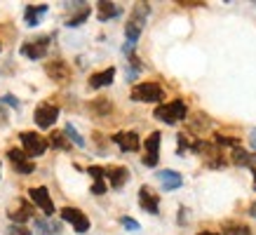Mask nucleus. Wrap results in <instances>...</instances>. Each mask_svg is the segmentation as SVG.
<instances>
[{
    "label": "nucleus",
    "mask_w": 256,
    "mask_h": 235,
    "mask_svg": "<svg viewBox=\"0 0 256 235\" xmlns=\"http://www.w3.org/2000/svg\"><path fill=\"white\" fill-rule=\"evenodd\" d=\"M216 141L221 144V146H238V139H230V136H221V134L216 136Z\"/></svg>",
    "instance_id": "7c9ffc66"
},
{
    "label": "nucleus",
    "mask_w": 256,
    "mask_h": 235,
    "mask_svg": "<svg viewBox=\"0 0 256 235\" xmlns=\"http://www.w3.org/2000/svg\"><path fill=\"white\" fill-rule=\"evenodd\" d=\"M36 125L40 127V130H47V127H52L59 120V108L56 106H52V104H40L38 108H36Z\"/></svg>",
    "instance_id": "0eeeda50"
},
{
    "label": "nucleus",
    "mask_w": 256,
    "mask_h": 235,
    "mask_svg": "<svg viewBox=\"0 0 256 235\" xmlns=\"http://www.w3.org/2000/svg\"><path fill=\"white\" fill-rule=\"evenodd\" d=\"M47 47H50V36H42V38H33V40H28V42H24L19 52H22V56H26V59L38 62V59L45 56Z\"/></svg>",
    "instance_id": "39448f33"
},
{
    "label": "nucleus",
    "mask_w": 256,
    "mask_h": 235,
    "mask_svg": "<svg viewBox=\"0 0 256 235\" xmlns=\"http://www.w3.org/2000/svg\"><path fill=\"white\" fill-rule=\"evenodd\" d=\"M0 102H2V104H8V106H12V108H16V110L22 108V104L16 102V99H14V96H12V94H5V96H2Z\"/></svg>",
    "instance_id": "c85d7f7f"
},
{
    "label": "nucleus",
    "mask_w": 256,
    "mask_h": 235,
    "mask_svg": "<svg viewBox=\"0 0 256 235\" xmlns=\"http://www.w3.org/2000/svg\"><path fill=\"white\" fill-rule=\"evenodd\" d=\"M113 78H116V68L110 66V68H106V70H99V73H94L92 78H90V87H94V90L108 87L110 82H113Z\"/></svg>",
    "instance_id": "dca6fc26"
},
{
    "label": "nucleus",
    "mask_w": 256,
    "mask_h": 235,
    "mask_svg": "<svg viewBox=\"0 0 256 235\" xmlns=\"http://www.w3.org/2000/svg\"><path fill=\"white\" fill-rule=\"evenodd\" d=\"M224 235H252V230H249L244 224L228 221V224H224Z\"/></svg>",
    "instance_id": "4be33fe9"
},
{
    "label": "nucleus",
    "mask_w": 256,
    "mask_h": 235,
    "mask_svg": "<svg viewBox=\"0 0 256 235\" xmlns=\"http://www.w3.org/2000/svg\"><path fill=\"white\" fill-rule=\"evenodd\" d=\"M132 99L146 104H160L164 99V90L158 82H141L132 90Z\"/></svg>",
    "instance_id": "7ed1b4c3"
},
{
    "label": "nucleus",
    "mask_w": 256,
    "mask_h": 235,
    "mask_svg": "<svg viewBox=\"0 0 256 235\" xmlns=\"http://www.w3.org/2000/svg\"><path fill=\"white\" fill-rule=\"evenodd\" d=\"M198 235H218V233H212V230H202V233H198Z\"/></svg>",
    "instance_id": "c9c22d12"
},
{
    "label": "nucleus",
    "mask_w": 256,
    "mask_h": 235,
    "mask_svg": "<svg viewBox=\"0 0 256 235\" xmlns=\"http://www.w3.org/2000/svg\"><path fill=\"white\" fill-rule=\"evenodd\" d=\"M62 219L76 228V233H87V230H90V219H87L80 210H76V207H64Z\"/></svg>",
    "instance_id": "6e6552de"
},
{
    "label": "nucleus",
    "mask_w": 256,
    "mask_h": 235,
    "mask_svg": "<svg viewBox=\"0 0 256 235\" xmlns=\"http://www.w3.org/2000/svg\"><path fill=\"white\" fill-rule=\"evenodd\" d=\"M92 193H94V196H104V193H106V184H104V181H94V184H92Z\"/></svg>",
    "instance_id": "c756f323"
},
{
    "label": "nucleus",
    "mask_w": 256,
    "mask_h": 235,
    "mask_svg": "<svg viewBox=\"0 0 256 235\" xmlns=\"http://www.w3.org/2000/svg\"><path fill=\"white\" fill-rule=\"evenodd\" d=\"M106 176H108V184L113 188H122L130 179V172H127V167H110V170H106Z\"/></svg>",
    "instance_id": "f3484780"
},
{
    "label": "nucleus",
    "mask_w": 256,
    "mask_h": 235,
    "mask_svg": "<svg viewBox=\"0 0 256 235\" xmlns=\"http://www.w3.org/2000/svg\"><path fill=\"white\" fill-rule=\"evenodd\" d=\"M19 139H22L24 153H26L28 158L45 156L47 146H50V141L42 139V136H40V134H36V132H22V134H19Z\"/></svg>",
    "instance_id": "20e7f679"
},
{
    "label": "nucleus",
    "mask_w": 256,
    "mask_h": 235,
    "mask_svg": "<svg viewBox=\"0 0 256 235\" xmlns=\"http://www.w3.org/2000/svg\"><path fill=\"white\" fill-rule=\"evenodd\" d=\"M113 141H116L118 146H120V150H124V153H134V150H139V146H141L139 134L136 132H118V134H113Z\"/></svg>",
    "instance_id": "9b49d317"
},
{
    "label": "nucleus",
    "mask_w": 256,
    "mask_h": 235,
    "mask_svg": "<svg viewBox=\"0 0 256 235\" xmlns=\"http://www.w3.org/2000/svg\"><path fill=\"white\" fill-rule=\"evenodd\" d=\"M64 132H66V136H68V139L73 141V144H76V146H80V148H82V146H85V139H82V136H80V134L76 132V127L70 125V122H68V125H66V127H64Z\"/></svg>",
    "instance_id": "b1692460"
},
{
    "label": "nucleus",
    "mask_w": 256,
    "mask_h": 235,
    "mask_svg": "<svg viewBox=\"0 0 256 235\" xmlns=\"http://www.w3.org/2000/svg\"><path fill=\"white\" fill-rule=\"evenodd\" d=\"M87 16H90V8H87V5H85V8L80 10L78 14H73V16H70L68 22H66V26H80V24H85V19H87Z\"/></svg>",
    "instance_id": "393cba45"
},
{
    "label": "nucleus",
    "mask_w": 256,
    "mask_h": 235,
    "mask_svg": "<svg viewBox=\"0 0 256 235\" xmlns=\"http://www.w3.org/2000/svg\"><path fill=\"white\" fill-rule=\"evenodd\" d=\"M47 76L52 80H68V76H70V70H68V66L64 62H52V64H47Z\"/></svg>",
    "instance_id": "6ab92c4d"
},
{
    "label": "nucleus",
    "mask_w": 256,
    "mask_h": 235,
    "mask_svg": "<svg viewBox=\"0 0 256 235\" xmlns=\"http://www.w3.org/2000/svg\"><path fill=\"white\" fill-rule=\"evenodd\" d=\"M249 144H252V148H256V130H252L249 134Z\"/></svg>",
    "instance_id": "72a5a7b5"
},
{
    "label": "nucleus",
    "mask_w": 256,
    "mask_h": 235,
    "mask_svg": "<svg viewBox=\"0 0 256 235\" xmlns=\"http://www.w3.org/2000/svg\"><path fill=\"white\" fill-rule=\"evenodd\" d=\"M87 174H90V176H92L94 181H104V176H106V170H104V167H96V164H94V167H90V170H87Z\"/></svg>",
    "instance_id": "bb28decb"
},
{
    "label": "nucleus",
    "mask_w": 256,
    "mask_h": 235,
    "mask_svg": "<svg viewBox=\"0 0 256 235\" xmlns=\"http://www.w3.org/2000/svg\"><path fill=\"white\" fill-rule=\"evenodd\" d=\"M8 158L12 160V164H14V170L19 174H33L36 172V164L28 160V156L26 153H22L19 148H10L8 150Z\"/></svg>",
    "instance_id": "9d476101"
},
{
    "label": "nucleus",
    "mask_w": 256,
    "mask_h": 235,
    "mask_svg": "<svg viewBox=\"0 0 256 235\" xmlns=\"http://www.w3.org/2000/svg\"><path fill=\"white\" fill-rule=\"evenodd\" d=\"M139 204H141V210H146L148 214H158V207H160V200H158V196L150 190L148 186H144L139 190Z\"/></svg>",
    "instance_id": "f8f14e48"
},
{
    "label": "nucleus",
    "mask_w": 256,
    "mask_h": 235,
    "mask_svg": "<svg viewBox=\"0 0 256 235\" xmlns=\"http://www.w3.org/2000/svg\"><path fill=\"white\" fill-rule=\"evenodd\" d=\"M158 179H160V184H162L164 190H176V188L184 184L181 174L172 172V170H162V172H158Z\"/></svg>",
    "instance_id": "2eb2a0df"
},
{
    "label": "nucleus",
    "mask_w": 256,
    "mask_h": 235,
    "mask_svg": "<svg viewBox=\"0 0 256 235\" xmlns=\"http://www.w3.org/2000/svg\"><path fill=\"white\" fill-rule=\"evenodd\" d=\"M254 190H256V170H254Z\"/></svg>",
    "instance_id": "e433bc0d"
},
{
    "label": "nucleus",
    "mask_w": 256,
    "mask_h": 235,
    "mask_svg": "<svg viewBox=\"0 0 256 235\" xmlns=\"http://www.w3.org/2000/svg\"><path fill=\"white\" fill-rule=\"evenodd\" d=\"M0 122H8V108L2 102H0Z\"/></svg>",
    "instance_id": "473e14b6"
},
{
    "label": "nucleus",
    "mask_w": 256,
    "mask_h": 235,
    "mask_svg": "<svg viewBox=\"0 0 256 235\" xmlns=\"http://www.w3.org/2000/svg\"><path fill=\"white\" fill-rule=\"evenodd\" d=\"M153 116H156L158 120H162L164 125H176L178 120H184V118L188 116V108H186V104L181 102V99H176V102H172V104H162V106H158Z\"/></svg>",
    "instance_id": "f03ea898"
},
{
    "label": "nucleus",
    "mask_w": 256,
    "mask_h": 235,
    "mask_svg": "<svg viewBox=\"0 0 256 235\" xmlns=\"http://www.w3.org/2000/svg\"><path fill=\"white\" fill-rule=\"evenodd\" d=\"M233 162L235 164H247V167H252V164H256V153H247V150L242 148H235L233 150Z\"/></svg>",
    "instance_id": "412c9836"
},
{
    "label": "nucleus",
    "mask_w": 256,
    "mask_h": 235,
    "mask_svg": "<svg viewBox=\"0 0 256 235\" xmlns=\"http://www.w3.org/2000/svg\"><path fill=\"white\" fill-rule=\"evenodd\" d=\"M62 226L50 219H36V235H59Z\"/></svg>",
    "instance_id": "aec40b11"
},
{
    "label": "nucleus",
    "mask_w": 256,
    "mask_h": 235,
    "mask_svg": "<svg viewBox=\"0 0 256 235\" xmlns=\"http://www.w3.org/2000/svg\"><path fill=\"white\" fill-rule=\"evenodd\" d=\"M148 12H150L148 2H139V5H134L132 16H130V22H127V26H124L127 45H136V40H139L141 31H144V24H146Z\"/></svg>",
    "instance_id": "f257e3e1"
},
{
    "label": "nucleus",
    "mask_w": 256,
    "mask_h": 235,
    "mask_svg": "<svg viewBox=\"0 0 256 235\" xmlns=\"http://www.w3.org/2000/svg\"><path fill=\"white\" fill-rule=\"evenodd\" d=\"M5 235H31V230L26 226H22V224H12V226L5 230Z\"/></svg>",
    "instance_id": "a878e982"
},
{
    "label": "nucleus",
    "mask_w": 256,
    "mask_h": 235,
    "mask_svg": "<svg viewBox=\"0 0 256 235\" xmlns=\"http://www.w3.org/2000/svg\"><path fill=\"white\" fill-rule=\"evenodd\" d=\"M249 214H252V216L256 219V202H252V207H249Z\"/></svg>",
    "instance_id": "f704fd0d"
},
{
    "label": "nucleus",
    "mask_w": 256,
    "mask_h": 235,
    "mask_svg": "<svg viewBox=\"0 0 256 235\" xmlns=\"http://www.w3.org/2000/svg\"><path fill=\"white\" fill-rule=\"evenodd\" d=\"M120 224H122L124 228H127V230H139V221H134L132 216H122V219H120Z\"/></svg>",
    "instance_id": "cd10ccee"
},
{
    "label": "nucleus",
    "mask_w": 256,
    "mask_h": 235,
    "mask_svg": "<svg viewBox=\"0 0 256 235\" xmlns=\"http://www.w3.org/2000/svg\"><path fill=\"white\" fill-rule=\"evenodd\" d=\"M160 144H162L160 132H153L146 141H144V148H146L144 164H146V167H156V164H158V158H160Z\"/></svg>",
    "instance_id": "1a4fd4ad"
},
{
    "label": "nucleus",
    "mask_w": 256,
    "mask_h": 235,
    "mask_svg": "<svg viewBox=\"0 0 256 235\" xmlns=\"http://www.w3.org/2000/svg\"><path fill=\"white\" fill-rule=\"evenodd\" d=\"M47 5H28V8L24 10V22H26V26H38L40 19L47 14Z\"/></svg>",
    "instance_id": "4468645a"
},
{
    "label": "nucleus",
    "mask_w": 256,
    "mask_h": 235,
    "mask_svg": "<svg viewBox=\"0 0 256 235\" xmlns=\"http://www.w3.org/2000/svg\"><path fill=\"white\" fill-rule=\"evenodd\" d=\"M188 148V141H186V134H178V156H184V150Z\"/></svg>",
    "instance_id": "2f4dec72"
},
{
    "label": "nucleus",
    "mask_w": 256,
    "mask_h": 235,
    "mask_svg": "<svg viewBox=\"0 0 256 235\" xmlns=\"http://www.w3.org/2000/svg\"><path fill=\"white\" fill-rule=\"evenodd\" d=\"M8 216L12 221H14V224H22L24 226V221H28L33 216V207L28 202H22L19 204V207H14V210H10L8 212Z\"/></svg>",
    "instance_id": "a211bd4d"
},
{
    "label": "nucleus",
    "mask_w": 256,
    "mask_h": 235,
    "mask_svg": "<svg viewBox=\"0 0 256 235\" xmlns=\"http://www.w3.org/2000/svg\"><path fill=\"white\" fill-rule=\"evenodd\" d=\"M50 144H52L54 148H62V150H68V148H70L68 136H66V134H59V132L50 136Z\"/></svg>",
    "instance_id": "5701e85b"
},
{
    "label": "nucleus",
    "mask_w": 256,
    "mask_h": 235,
    "mask_svg": "<svg viewBox=\"0 0 256 235\" xmlns=\"http://www.w3.org/2000/svg\"><path fill=\"white\" fill-rule=\"evenodd\" d=\"M96 14H99V22H110V19H116V16L122 14V8L116 5V2H108V0H104L96 5Z\"/></svg>",
    "instance_id": "ddd939ff"
},
{
    "label": "nucleus",
    "mask_w": 256,
    "mask_h": 235,
    "mask_svg": "<svg viewBox=\"0 0 256 235\" xmlns=\"http://www.w3.org/2000/svg\"><path fill=\"white\" fill-rule=\"evenodd\" d=\"M28 196H31L33 204L42 210L45 216H52L54 214V202H52V198H50V190L45 186H36V188H28Z\"/></svg>",
    "instance_id": "423d86ee"
}]
</instances>
